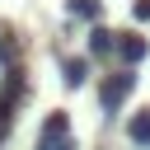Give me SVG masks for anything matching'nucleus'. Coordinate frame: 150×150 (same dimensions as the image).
Listing matches in <instances>:
<instances>
[{"label":"nucleus","mask_w":150,"mask_h":150,"mask_svg":"<svg viewBox=\"0 0 150 150\" xmlns=\"http://www.w3.org/2000/svg\"><path fill=\"white\" fill-rule=\"evenodd\" d=\"M89 52H94V56H112V52H117V33H108L103 23H94V33H89Z\"/></svg>","instance_id":"39448f33"},{"label":"nucleus","mask_w":150,"mask_h":150,"mask_svg":"<svg viewBox=\"0 0 150 150\" xmlns=\"http://www.w3.org/2000/svg\"><path fill=\"white\" fill-rule=\"evenodd\" d=\"M127 141H131V145H150V108L131 112V122H127Z\"/></svg>","instance_id":"20e7f679"},{"label":"nucleus","mask_w":150,"mask_h":150,"mask_svg":"<svg viewBox=\"0 0 150 150\" xmlns=\"http://www.w3.org/2000/svg\"><path fill=\"white\" fill-rule=\"evenodd\" d=\"M145 38H136V33H117V56L127 61V66H136V61H145Z\"/></svg>","instance_id":"7ed1b4c3"},{"label":"nucleus","mask_w":150,"mask_h":150,"mask_svg":"<svg viewBox=\"0 0 150 150\" xmlns=\"http://www.w3.org/2000/svg\"><path fill=\"white\" fill-rule=\"evenodd\" d=\"M84 80H89V61H80V56H70V61H66V84H70V89H80Z\"/></svg>","instance_id":"0eeeda50"},{"label":"nucleus","mask_w":150,"mask_h":150,"mask_svg":"<svg viewBox=\"0 0 150 150\" xmlns=\"http://www.w3.org/2000/svg\"><path fill=\"white\" fill-rule=\"evenodd\" d=\"M131 89H136V75H131V70H112V75L98 84V108H103V112H117Z\"/></svg>","instance_id":"f257e3e1"},{"label":"nucleus","mask_w":150,"mask_h":150,"mask_svg":"<svg viewBox=\"0 0 150 150\" xmlns=\"http://www.w3.org/2000/svg\"><path fill=\"white\" fill-rule=\"evenodd\" d=\"M136 19H141V23H150V0H136Z\"/></svg>","instance_id":"6e6552de"},{"label":"nucleus","mask_w":150,"mask_h":150,"mask_svg":"<svg viewBox=\"0 0 150 150\" xmlns=\"http://www.w3.org/2000/svg\"><path fill=\"white\" fill-rule=\"evenodd\" d=\"M38 150H75V141H70V117H66V112H52V117L42 122Z\"/></svg>","instance_id":"f03ea898"},{"label":"nucleus","mask_w":150,"mask_h":150,"mask_svg":"<svg viewBox=\"0 0 150 150\" xmlns=\"http://www.w3.org/2000/svg\"><path fill=\"white\" fill-rule=\"evenodd\" d=\"M66 9H70L75 19H89V23H98V14H103L98 0H66Z\"/></svg>","instance_id":"423d86ee"}]
</instances>
